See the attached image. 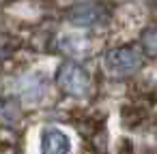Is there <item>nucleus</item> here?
Wrapping results in <instances>:
<instances>
[{
    "label": "nucleus",
    "mask_w": 157,
    "mask_h": 154,
    "mask_svg": "<svg viewBox=\"0 0 157 154\" xmlns=\"http://www.w3.org/2000/svg\"><path fill=\"white\" fill-rule=\"evenodd\" d=\"M105 71L114 77H127L140 71L142 66V54L136 47H114L103 58Z\"/></svg>",
    "instance_id": "obj_1"
},
{
    "label": "nucleus",
    "mask_w": 157,
    "mask_h": 154,
    "mask_svg": "<svg viewBox=\"0 0 157 154\" xmlns=\"http://www.w3.org/2000/svg\"><path fill=\"white\" fill-rule=\"evenodd\" d=\"M56 81H58V86H60V90L65 94L75 96V98H82V96H86L90 92V77L75 62H65L58 69Z\"/></svg>",
    "instance_id": "obj_2"
},
{
    "label": "nucleus",
    "mask_w": 157,
    "mask_h": 154,
    "mask_svg": "<svg viewBox=\"0 0 157 154\" xmlns=\"http://www.w3.org/2000/svg\"><path fill=\"white\" fill-rule=\"evenodd\" d=\"M103 17H105L103 7L99 2H93V0H88V2H80V5H75V7H71L67 11V20L71 24H75V26H82V28L95 26Z\"/></svg>",
    "instance_id": "obj_3"
},
{
    "label": "nucleus",
    "mask_w": 157,
    "mask_h": 154,
    "mask_svg": "<svg viewBox=\"0 0 157 154\" xmlns=\"http://www.w3.org/2000/svg\"><path fill=\"white\" fill-rule=\"evenodd\" d=\"M69 137L60 128H45L41 139V154H69Z\"/></svg>",
    "instance_id": "obj_4"
},
{
    "label": "nucleus",
    "mask_w": 157,
    "mask_h": 154,
    "mask_svg": "<svg viewBox=\"0 0 157 154\" xmlns=\"http://www.w3.org/2000/svg\"><path fill=\"white\" fill-rule=\"evenodd\" d=\"M17 88H20V92L24 94V98H28V101H39V98L43 96V92H45V81H43V77H39V75H24V77L17 81Z\"/></svg>",
    "instance_id": "obj_5"
},
{
    "label": "nucleus",
    "mask_w": 157,
    "mask_h": 154,
    "mask_svg": "<svg viewBox=\"0 0 157 154\" xmlns=\"http://www.w3.org/2000/svg\"><path fill=\"white\" fill-rule=\"evenodd\" d=\"M140 43H142L144 54L157 58V28H146L140 37Z\"/></svg>",
    "instance_id": "obj_6"
},
{
    "label": "nucleus",
    "mask_w": 157,
    "mask_h": 154,
    "mask_svg": "<svg viewBox=\"0 0 157 154\" xmlns=\"http://www.w3.org/2000/svg\"><path fill=\"white\" fill-rule=\"evenodd\" d=\"M7 154H15V152H7Z\"/></svg>",
    "instance_id": "obj_7"
}]
</instances>
